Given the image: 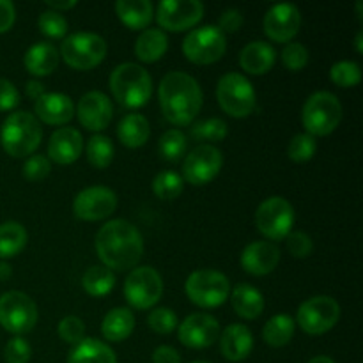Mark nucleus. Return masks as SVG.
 Returning <instances> with one entry per match:
<instances>
[{"label":"nucleus","mask_w":363,"mask_h":363,"mask_svg":"<svg viewBox=\"0 0 363 363\" xmlns=\"http://www.w3.org/2000/svg\"><path fill=\"white\" fill-rule=\"evenodd\" d=\"M227 50L225 34L216 25L194 28L183 41V52L194 64H213L223 57Z\"/></svg>","instance_id":"10"},{"label":"nucleus","mask_w":363,"mask_h":363,"mask_svg":"<svg viewBox=\"0 0 363 363\" xmlns=\"http://www.w3.org/2000/svg\"><path fill=\"white\" fill-rule=\"evenodd\" d=\"M177 337L181 344L190 350H206L220 339V325L213 315L199 312L181 323Z\"/></svg>","instance_id":"17"},{"label":"nucleus","mask_w":363,"mask_h":363,"mask_svg":"<svg viewBox=\"0 0 363 363\" xmlns=\"http://www.w3.org/2000/svg\"><path fill=\"white\" fill-rule=\"evenodd\" d=\"M243 25V14L238 9L223 11L218 20V28L222 32H238Z\"/></svg>","instance_id":"49"},{"label":"nucleus","mask_w":363,"mask_h":363,"mask_svg":"<svg viewBox=\"0 0 363 363\" xmlns=\"http://www.w3.org/2000/svg\"><path fill=\"white\" fill-rule=\"evenodd\" d=\"M340 307L332 296H312L300 305L296 314L298 326L308 335H323L339 323Z\"/></svg>","instance_id":"13"},{"label":"nucleus","mask_w":363,"mask_h":363,"mask_svg":"<svg viewBox=\"0 0 363 363\" xmlns=\"http://www.w3.org/2000/svg\"><path fill=\"white\" fill-rule=\"evenodd\" d=\"M308 363H335V362H333L330 357H323L321 354V357H314Z\"/></svg>","instance_id":"56"},{"label":"nucleus","mask_w":363,"mask_h":363,"mask_svg":"<svg viewBox=\"0 0 363 363\" xmlns=\"http://www.w3.org/2000/svg\"><path fill=\"white\" fill-rule=\"evenodd\" d=\"M294 208L284 197H269L255 211V225L259 233L264 234L268 240H286L293 233Z\"/></svg>","instance_id":"9"},{"label":"nucleus","mask_w":363,"mask_h":363,"mask_svg":"<svg viewBox=\"0 0 363 363\" xmlns=\"http://www.w3.org/2000/svg\"><path fill=\"white\" fill-rule=\"evenodd\" d=\"M149 328L155 330L156 333H162V335H167V333H172L177 326V315L172 308H156L149 314L147 318Z\"/></svg>","instance_id":"42"},{"label":"nucleus","mask_w":363,"mask_h":363,"mask_svg":"<svg viewBox=\"0 0 363 363\" xmlns=\"http://www.w3.org/2000/svg\"><path fill=\"white\" fill-rule=\"evenodd\" d=\"M222 167V151L211 144H201L184 158L183 176L194 186H204L218 176Z\"/></svg>","instance_id":"14"},{"label":"nucleus","mask_w":363,"mask_h":363,"mask_svg":"<svg viewBox=\"0 0 363 363\" xmlns=\"http://www.w3.org/2000/svg\"><path fill=\"white\" fill-rule=\"evenodd\" d=\"M46 6H48L52 11L60 13V11L73 9V7L77 6V2H74V0H46Z\"/></svg>","instance_id":"52"},{"label":"nucleus","mask_w":363,"mask_h":363,"mask_svg":"<svg viewBox=\"0 0 363 363\" xmlns=\"http://www.w3.org/2000/svg\"><path fill=\"white\" fill-rule=\"evenodd\" d=\"M50 170H52V165H50V160L46 156L32 155L28 156L23 165V176L25 179L35 183V181H43L45 177H48Z\"/></svg>","instance_id":"45"},{"label":"nucleus","mask_w":363,"mask_h":363,"mask_svg":"<svg viewBox=\"0 0 363 363\" xmlns=\"http://www.w3.org/2000/svg\"><path fill=\"white\" fill-rule=\"evenodd\" d=\"M16 20V9L9 0H0V34L9 30Z\"/></svg>","instance_id":"50"},{"label":"nucleus","mask_w":363,"mask_h":363,"mask_svg":"<svg viewBox=\"0 0 363 363\" xmlns=\"http://www.w3.org/2000/svg\"><path fill=\"white\" fill-rule=\"evenodd\" d=\"M67 363H117V358L108 344L98 339H84L73 347Z\"/></svg>","instance_id":"31"},{"label":"nucleus","mask_w":363,"mask_h":363,"mask_svg":"<svg viewBox=\"0 0 363 363\" xmlns=\"http://www.w3.org/2000/svg\"><path fill=\"white\" fill-rule=\"evenodd\" d=\"M82 286H84L85 293L91 296H106L116 286V275L112 273V269L105 268V266H91L82 277Z\"/></svg>","instance_id":"34"},{"label":"nucleus","mask_w":363,"mask_h":363,"mask_svg":"<svg viewBox=\"0 0 363 363\" xmlns=\"http://www.w3.org/2000/svg\"><path fill=\"white\" fill-rule=\"evenodd\" d=\"M27 230L18 222L0 225V259H11L20 254L27 245Z\"/></svg>","instance_id":"32"},{"label":"nucleus","mask_w":363,"mask_h":363,"mask_svg":"<svg viewBox=\"0 0 363 363\" xmlns=\"http://www.w3.org/2000/svg\"><path fill=\"white\" fill-rule=\"evenodd\" d=\"M354 45H357V52L362 53L363 52V32L362 30L357 34V39H354Z\"/></svg>","instance_id":"55"},{"label":"nucleus","mask_w":363,"mask_h":363,"mask_svg":"<svg viewBox=\"0 0 363 363\" xmlns=\"http://www.w3.org/2000/svg\"><path fill=\"white\" fill-rule=\"evenodd\" d=\"M113 149L112 140L105 135H94L89 138L87 142V160L92 167L96 169H106L113 160Z\"/></svg>","instance_id":"35"},{"label":"nucleus","mask_w":363,"mask_h":363,"mask_svg":"<svg viewBox=\"0 0 363 363\" xmlns=\"http://www.w3.org/2000/svg\"><path fill=\"white\" fill-rule=\"evenodd\" d=\"M315 151H318V142H315V138L311 137L308 133H300L291 138L289 147H287V156L293 162L305 163L314 158Z\"/></svg>","instance_id":"40"},{"label":"nucleus","mask_w":363,"mask_h":363,"mask_svg":"<svg viewBox=\"0 0 363 363\" xmlns=\"http://www.w3.org/2000/svg\"><path fill=\"white\" fill-rule=\"evenodd\" d=\"M106 41L94 32H77L67 35L60 45L59 55L67 66L78 71H87L103 62L106 55Z\"/></svg>","instance_id":"6"},{"label":"nucleus","mask_w":363,"mask_h":363,"mask_svg":"<svg viewBox=\"0 0 363 363\" xmlns=\"http://www.w3.org/2000/svg\"><path fill=\"white\" fill-rule=\"evenodd\" d=\"M116 13L126 27L140 30L151 23L155 7L149 0H119L116 4Z\"/></svg>","instance_id":"28"},{"label":"nucleus","mask_w":363,"mask_h":363,"mask_svg":"<svg viewBox=\"0 0 363 363\" xmlns=\"http://www.w3.org/2000/svg\"><path fill=\"white\" fill-rule=\"evenodd\" d=\"M204 16V6L199 0H162L156 11L160 27L181 32L197 25Z\"/></svg>","instance_id":"15"},{"label":"nucleus","mask_w":363,"mask_h":363,"mask_svg":"<svg viewBox=\"0 0 363 363\" xmlns=\"http://www.w3.org/2000/svg\"><path fill=\"white\" fill-rule=\"evenodd\" d=\"M183 177L176 172H160L152 181V190L162 201H174L183 194Z\"/></svg>","instance_id":"37"},{"label":"nucleus","mask_w":363,"mask_h":363,"mask_svg":"<svg viewBox=\"0 0 363 363\" xmlns=\"http://www.w3.org/2000/svg\"><path fill=\"white\" fill-rule=\"evenodd\" d=\"M340 119H342V105L332 92H314L305 101L301 121L311 137H326L333 133L340 124Z\"/></svg>","instance_id":"5"},{"label":"nucleus","mask_w":363,"mask_h":363,"mask_svg":"<svg viewBox=\"0 0 363 363\" xmlns=\"http://www.w3.org/2000/svg\"><path fill=\"white\" fill-rule=\"evenodd\" d=\"M163 294V280L151 266L131 269L124 282V296L133 308L147 311L155 307Z\"/></svg>","instance_id":"12"},{"label":"nucleus","mask_w":363,"mask_h":363,"mask_svg":"<svg viewBox=\"0 0 363 363\" xmlns=\"http://www.w3.org/2000/svg\"><path fill=\"white\" fill-rule=\"evenodd\" d=\"M34 112L38 113L35 119H41L46 124H66L73 119L74 105L71 98L62 92H45L41 98L35 99Z\"/></svg>","instance_id":"22"},{"label":"nucleus","mask_w":363,"mask_h":363,"mask_svg":"<svg viewBox=\"0 0 363 363\" xmlns=\"http://www.w3.org/2000/svg\"><path fill=\"white\" fill-rule=\"evenodd\" d=\"M286 240L287 250H289V254L296 259L308 257V255L312 254V250H314V243H312L311 236L305 233H300V230L291 233Z\"/></svg>","instance_id":"47"},{"label":"nucleus","mask_w":363,"mask_h":363,"mask_svg":"<svg viewBox=\"0 0 363 363\" xmlns=\"http://www.w3.org/2000/svg\"><path fill=\"white\" fill-rule=\"evenodd\" d=\"M151 128L147 119L142 113H128L117 126V137L123 142V145L131 149L142 147L149 140Z\"/></svg>","instance_id":"30"},{"label":"nucleus","mask_w":363,"mask_h":363,"mask_svg":"<svg viewBox=\"0 0 363 363\" xmlns=\"http://www.w3.org/2000/svg\"><path fill=\"white\" fill-rule=\"evenodd\" d=\"M59 337L67 344H80L85 339V325L77 315H67L59 323Z\"/></svg>","instance_id":"43"},{"label":"nucleus","mask_w":363,"mask_h":363,"mask_svg":"<svg viewBox=\"0 0 363 363\" xmlns=\"http://www.w3.org/2000/svg\"><path fill=\"white\" fill-rule=\"evenodd\" d=\"M78 121L89 131H101L110 124L113 116V106L108 96L99 91L85 92L80 98L77 108Z\"/></svg>","instance_id":"19"},{"label":"nucleus","mask_w":363,"mask_h":363,"mask_svg":"<svg viewBox=\"0 0 363 363\" xmlns=\"http://www.w3.org/2000/svg\"><path fill=\"white\" fill-rule=\"evenodd\" d=\"M216 99L225 113L243 119L255 110V89L252 82L241 73H227L218 80Z\"/></svg>","instance_id":"7"},{"label":"nucleus","mask_w":363,"mask_h":363,"mask_svg":"<svg viewBox=\"0 0 363 363\" xmlns=\"http://www.w3.org/2000/svg\"><path fill=\"white\" fill-rule=\"evenodd\" d=\"M294 335L293 318L286 314L273 315L262 330V339L272 347H284L291 342Z\"/></svg>","instance_id":"33"},{"label":"nucleus","mask_w":363,"mask_h":363,"mask_svg":"<svg viewBox=\"0 0 363 363\" xmlns=\"http://www.w3.org/2000/svg\"><path fill=\"white\" fill-rule=\"evenodd\" d=\"M96 252L105 268L131 269L138 264L144 254V238L133 223L126 220H110L96 236Z\"/></svg>","instance_id":"1"},{"label":"nucleus","mask_w":363,"mask_h":363,"mask_svg":"<svg viewBox=\"0 0 363 363\" xmlns=\"http://www.w3.org/2000/svg\"><path fill=\"white\" fill-rule=\"evenodd\" d=\"M330 78L339 87H354L362 80V67L353 60H340L332 66Z\"/></svg>","instance_id":"39"},{"label":"nucleus","mask_w":363,"mask_h":363,"mask_svg":"<svg viewBox=\"0 0 363 363\" xmlns=\"http://www.w3.org/2000/svg\"><path fill=\"white\" fill-rule=\"evenodd\" d=\"M135 315L130 308H112L101 323L103 337L110 342H123L133 333Z\"/></svg>","instance_id":"27"},{"label":"nucleus","mask_w":363,"mask_h":363,"mask_svg":"<svg viewBox=\"0 0 363 363\" xmlns=\"http://www.w3.org/2000/svg\"><path fill=\"white\" fill-rule=\"evenodd\" d=\"M169 38L162 28H145L135 43V53L142 62H156L165 55Z\"/></svg>","instance_id":"29"},{"label":"nucleus","mask_w":363,"mask_h":363,"mask_svg":"<svg viewBox=\"0 0 363 363\" xmlns=\"http://www.w3.org/2000/svg\"><path fill=\"white\" fill-rule=\"evenodd\" d=\"M277 52L272 45L264 41H252L241 50L240 64L247 73L264 74L275 66Z\"/></svg>","instance_id":"25"},{"label":"nucleus","mask_w":363,"mask_h":363,"mask_svg":"<svg viewBox=\"0 0 363 363\" xmlns=\"http://www.w3.org/2000/svg\"><path fill=\"white\" fill-rule=\"evenodd\" d=\"M117 195L106 186H91L82 190L74 197L73 211L74 216L85 222H98L105 220L116 211Z\"/></svg>","instance_id":"16"},{"label":"nucleus","mask_w":363,"mask_h":363,"mask_svg":"<svg viewBox=\"0 0 363 363\" xmlns=\"http://www.w3.org/2000/svg\"><path fill=\"white\" fill-rule=\"evenodd\" d=\"M38 323V307L30 296L20 291H7L0 296V325L4 330L23 335Z\"/></svg>","instance_id":"11"},{"label":"nucleus","mask_w":363,"mask_h":363,"mask_svg":"<svg viewBox=\"0 0 363 363\" xmlns=\"http://www.w3.org/2000/svg\"><path fill=\"white\" fill-rule=\"evenodd\" d=\"M11 277V266L6 262H0V279H9Z\"/></svg>","instance_id":"54"},{"label":"nucleus","mask_w":363,"mask_h":363,"mask_svg":"<svg viewBox=\"0 0 363 363\" xmlns=\"http://www.w3.org/2000/svg\"><path fill=\"white\" fill-rule=\"evenodd\" d=\"M282 62L287 69L301 71L308 62V50L301 43H287L282 50Z\"/></svg>","instance_id":"44"},{"label":"nucleus","mask_w":363,"mask_h":363,"mask_svg":"<svg viewBox=\"0 0 363 363\" xmlns=\"http://www.w3.org/2000/svg\"><path fill=\"white\" fill-rule=\"evenodd\" d=\"M4 357H6L7 363H28L32 357V347L25 339L14 337L6 344Z\"/></svg>","instance_id":"46"},{"label":"nucleus","mask_w":363,"mask_h":363,"mask_svg":"<svg viewBox=\"0 0 363 363\" xmlns=\"http://www.w3.org/2000/svg\"><path fill=\"white\" fill-rule=\"evenodd\" d=\"M280 262V250L272 241H254L241 254V266L254 277L269 275Z\"/></svg>","instance_id":"20"},{"label":"nucleus","mask_w":363,"mask_h":363,"mask_svg":"<svg viewBox=\"0 0 363 363\" xmlns=\"http://www.w3.org/2000/svg\"><path fill=\"white\" fill-rule=\"evenodd\" d=\"M45 94V85L41 84V82L38 80H30L27 84V96L28 98H32L35 101L38 98H41V96Z\"/></svg>","instance_id":"53"},{"label":"nucleus","mask_w":363,"mask_h":363,"mask_svg":"<svg viewBox=\"0 0 363 363\" xmlns=\"http://www.w3.org/2000/svg\"><path fill=\"white\" fill-rule=\"evenodd\" d=\"M195 363H202V362H195Z\"/></svg>","instance_id":"58"},{"label":"nucleus","mask_w":363,"mask_h":363,"mask_svg":"<svg viewBox=\"0 0 363 363\" xmlns=\"http://www.w3.org/2000/svg\"><path fill=\"white\" fill-rule=\"evenodd\" d=\"M110 89L117 101L126 108H140L152 94V78L142 66L119 64L110 74Z\"/></svg>","instance_id":"4"},{"label":"nucleus","mask_w":363,"mask_h":363,"mask_svg":"<svg viewBox=\"0 0 363 363\" xmlns=\"http://www.w3.org/2000/svg\"><path fill=\"white\" fill-rule=\"evenodd\" d=\"M230 303L236 314L243 319H257L264 311V298L261 291L250 284H238L230 294Z\"/></svg>","instance_id":"26"},{"label":"nucleus","mask_w":363,"mask_h":363,"mask_svg":"<svg viewBox=\"0 0 363 363\" xmlns=\"http://www.w3.org/2000/svg\"><path fill=\"white\" fill-rule=\"evenodd\" d=\"M152 363H181V357L174 347L160 346L152 353Z\"/></svg>","instance_id":"51"},{"label":"nucleus","mask_w":363,"mask_h":363,"mask_svg":"<svg viewBox=\"0 0 363 363\" xmlns=\"http://www.w3.org/2000/svg\"><path fill=\"white\" fill-rule=\"evenodd\" d=\"M59 50L48 41H41L32 45L23 57V64L27 71L34 77H48L59 66Z\"/></svg>","instance_id":"24"},{"label":"nucleus","mask_w":363,"mask_h":363,"mask_svg":"<svg viewBox=\"0 0 363 363\" xmlns=\"http://www.w3.org/2000/svg\"><path fill=\"white\" fill-rule=\"evenodd\" d=\"M162 112L169 123L186 126L202 108V89L194 77L183 71H170L158 89Z\"/></svg>","instance_id":"2"},{"label":"nucleus","mask_w":363,"mask_h":363,"mask_svg":"<svg viewBox=\"0 0 363 363\" xmlns=\"http://www.w3.org/2000/svg\"><path fill=\"white\" fill-rule=\"evenodd\" d=\"M186 137L181 130H169L160 137L158 151L160 156L167 162H177L186 152Z\"/></svg>","instance_id":"36"},{"label":"nucleus","mask_w":363,"mask_h":363,"mask_svg":"<svg viewBox=\"0 0 363 363\" xmlns=\"http://www.w3.org/2000/svg\"><path fill=\"white\" fill-rule=\"evenodd\" d=\"M38 27L39 30H41L45 35H48V38L60 39L66 35L67 21L60 13L48 9L45 11V13H41V16H39Z\"/></svg>","instance_id":"41"},{"label":"nucleus","mask_w":363,"mask_h":363,"mask_svg":"<svg viewBox=\"0 0 363 363\" xmlns=\"http://www.w3.org/2000/svg\"><path fill=\"white\" fill-rule=\"evenodd\" d=\"M254 350V335L245 325H229L222 332L220 351L229 362H243Z\"/></svg>","instance_id":"23"},{"label":"nucleus","mask_w":363,"mask_h":363,"mask_svg":"<svg viewBox=\"0 0 363 363\" xmlns=\"http://www.w3.org/2000/svg\"><path fill=\"white\" fill-rule=\"evenodd\" d=\"M43 138V128L34 113L14 112L7 116L0 130V142L4 151L13 158L30 156L39 147Z\"/></svg>","instance_id":"3"},{"label":"nucleus","mask_w":363,"mask_h":363,"mask_svg":"<svg viewBox=\"0 0 363 363\" xmlns=\"http://www.w3.org/2000/svg\"><path fill=\"white\" fill-rule=\"evenodd\" d=\"M191 137L197 138L201 142H220L227 137L229 133V128H227V123L222 119H206L201 121V123H195L194 128L190 130Z\"/></svg>","instance_id":"38"},{"label":"nucleus","mask_w":363,"mask_h":363,"mask_svg":"<svg viewBox=\"0 0 363 363\" xmlns=\"http://www.w3.org/2000/svg\"><path fill=\"white\" fill-rule=\"evenodd\" d=\"M20 103V92L14 87L13 82L0 78V112H7L18 106Z\"/></svg>","instance_id":"48"},{"label":"nucleus","mask_w":363,"mask_h":363,"mask_svg":"<svg viewBox=\"0 0 363 363\" xmlns=\"http://www.w3.org/2000/svg\"><path fill=\"white\" fill-rule=\"evenodd\" d=\"M184 291L197 307L215 308L229 298L230 282L223 273L215 269H197L188 277Z\"/></svg>","instance_id":"8"},{"label":"nucleus","mask_w":363,"mask_h":363,"mask_svg":"<svg viewBox=\"0 0 363 363\" xmlns=\"http://www.w3.org/2000/svg\"><path fill=\"white\" fill-rule=\"evenodd\" d=\"M357 9H358V18H360V20H362V2L357 4Z\"/></svg>","instance_id":"57"},{"label":"nucleus","mask_w":363,"mask_h":363,"mask_svg":"<svg viewBox=\"0 0 363 363\" xmlns=\"http://www.w3.org/2000/svg\"><path fill=\"white\" fill-rule=\"evenodd\" d=\"M84 149V138L77 128H59L48 142V156L59 165L74 163Z\"/></svg>","instance_id":"21"},{"label":"nucleus","mask_w":363,"mask_h":363,"mask_svg":"<svg viewBox=\"0 0 363 363\" xmlns=\"http://www.w3.org/2000/svg\"><path fill=\"white\" fill-rule=\"evenodd\" d=\"M266 35L277 43H287L301 27V14L294 4H277L264 14L262 21Z\"/></svg>","instance_id":"18"}]
</instances>
